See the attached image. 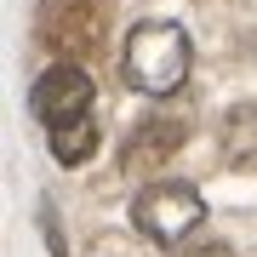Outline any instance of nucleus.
<instances>
[{
	"instance_id": "423d86ee",
	"label": "nucleus",
	"mask_w": 257,
	"mask_h": 257,
	"mask_svg": "<svg viewBox=\"0 0 257 257\" xmlns=\"http://www.w3.org/2000/svg\"><path fill=\"white\" fill-rule=\"evenodd\" d=\"M223 149H229L234 166L257 160V109H234V114H229V126H223Z\"/></svg>"
},
{
	"instance_id": "f03ea898",
	"label": "nucleus",
	"mask_w": 257,
	"mask_h": 257,
	"mask_svg": "<svg viewBox=\"0 0 257 257\" xmlns=\"http://www.w3.org/2000/svg\"><path fill=\"white\" fill-rule=\"evenodd\" d=\"M132 223H138L143 240L155 246H183V240L206 223V200L194 183H155L132 200Z\"/></svg>"
},
{
	"instance_id": "f257e3e1",
	"label": "nucleus",
	"mask_w": 257,
	"mask_h": 257,
	"mask_svg": "<svg viewBox=\"0 0 257 257\" xmlns=\"http://www.w3.org/2000/svg\"><path fill=\"white\" fill-rule=\"evenodd\" d=\"M189 63H194L189 35L177 23H166V18L138 23L126 35V52H120V69H126V80L143 97H177V86L189 80Z\"/></svg>"
},
{
	"instance_id": "7ed1b4c3",
	"label": "nucleus",
	"mask_w": 257,
	"mask_h": 257,
	"mask_svg": "<svg viewBox=\"0 0 257 257\" xmlns=\"http://www.w3.org/2000/svg\"><path fill=\"white\" fill-rule=\"evenodd\" d=\"M92 103H97V86H92V74L80 63H52L35 80V92H29V109H35V120H46V126L74 120V114H92Z\"/></svg>"
},
{
	"instance_id": "20e7f679",
	"label": "nucleus",
	"mask_w": 257,
	"mask_h": 257,
	"mask_svg": "<svg viewBox=\"0 0 257 257\" xmlns=\"http://www.w3.org/2000/svg\"><path fill=\"white\" fill-rule=\"evenodd\" d=\"M183 143H189V120H177V114H155V120H143V126L132 132L138 160H166V155H177Z\"/></svg>"
},
{
	"instance_id": "39448f33",
	"label": "nucleus",
	"mask_w": 257,
	"mask_h": 257,
	"mask_svg": "<svg viewBox=\"0 0 257 257\" xmlns=\"http://www.w3.org/2000/svg\"><path fill=\"white\" fill-rule=\"evenodd\" d=\"M52 132V155L57 166H80V160H92V149H97V120L92 114H74V120H57Z\"/></svg>"
},
{
	"instance_id": "0eeeda50",
	"label": "nucleus",
	"mask_w": 257,
	"mask_h": 257,
	"mask_svg": "<svg viewBox=\"0 0 257 257\" xmlns=\"http://www.w3.org/2000/svg\"><path fill=\"white\" fill-rule=\"evenodd\" d=\"M183 257H234L229 246H223V240H189V251Z\"/></svg>"
}]
</instances>
